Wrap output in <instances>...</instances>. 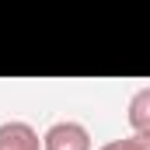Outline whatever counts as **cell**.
Here are the masks:
<instances>
[{"label":"cell","instance_id":"7a4b0ae2","mask_svg":"<svg viewBox=\"0 0 150 150\" xmlns=\"http://www.w3.org/2000/svg\"><path fill=\"white\" fill-rule=\"evenodd\" d=\"M0 150H42V140L28 122H4L0 126Z\"/></svg>","mask_w":150,"mask_h":150},{"label":"cell","instance_id":"3957f363","mask_svg":"<svg viewBox=\"0 0 150 150\" xmlns=\"http://www.w3.org/2000/svg\"><path fill=\"white\" fill-rule=\"evenodd\" d=\"M129 126H133V133H143L150 136V87H140L133 98H129Z\"/></svg>","mask_w":150,"mask_h":150},{"label":"cell","instance_id":"277c9868","mask_svg":"<svg viewBox=\"0 0 150 150\" xmlns=\"http://www.w3.org/2000/svg\"><path fill=\"white\" fill-rule=\"evenodd\" d=\"M101 150H150V136L133 133V136H126V140H112V143H105Z\"/></svg>","mask_w":150,"mask_h":150},{"label":"cell","instance_id":"6da1fadb","mask_svg":"<svg viewBox=\"0 0 150 150\" xmlns=\"http://www.w3.org/2000/svg\"><path fill=\"white\" fill-rule=\"evenodd\" d=\"M42 150H91V133L80 122H52L42 136Z\"/></svg>","mask_w":150,"mask_h":150}]
</instances>
